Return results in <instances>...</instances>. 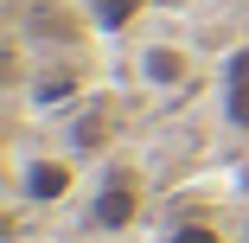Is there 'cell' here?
Masks as SVG:
<instances>
[{"instance_id": "1", "label": "cell", "mask_w": 249, "mask_h": 243, "mask_svg": "<svg viewBox=\"0 0 249 243\" xmlns=\"http://www.w3.org/2000/svg\"><path fill=\"white\" fill-rule=\"evenodd\" d=\"M13 192L26 205H64L71 192H77V154L71 148H45V154H19L13 167Z\"/></svg>"}, {"instance_id": "4", "label": "cell", "mask_w": 249, "mask_h": 243, "mask_svg": "<svg viewBox=\"0 0 249 243\" xmlns=\"http://www.w3.org/2000/svg\"><path fill=\"white\" fill-rule=\"evenodd\" d=\"M224 122L236 134H249V45H236L224 64Z\"/></svg>"}, {"instance_id": "6", "label": "cell", "mask_w": 249, "mask_h": 243, "mask_svg": "<svg viewBox=\"0 0 249 243\" xmlns=\"http://www.w3.org/2000/svg\"><path fill=\"white\" fill-rule=\"evenodd\" d=\"M141 13V0H89V19L103 26V32H115V26H128Z\"/></svg>"}, {"instance_id": "5", "label": "cell", "mask_w": 249, "mask_h": 243, "mask_svg": "<svg viewBox=\"0 0 249 243\" xmlns=\"http://www.w3.org/2000/svg\"><path fill=\"white\" fill-rule=\"evenodd\" d=\"M109 134H115V115H109L103 103H89V109L77 115V128H71V154H89V148H103Z\"/></svg>"}, {"instance_id": "2", "label": "cell", "mask_w": 249, "mask_h": 243, "mask_svg": "<svg viewBox=\"0 0 249 243\" xmlns=\"http://www.w3.org/2000/svg\"><path fill=\"white\" fill-rule=\"evenodd\" d=\"M141 173L134 167H109L103 179H96V192H89V211H83V224L89 230H103V237H115V230H128L134 218H141Z\"/></svg>"}, {"instance_id": "3", "label": "cell", "mask_w": 249, "mask_h": 243, "mask_svg": "<svg viewBox=\"0 0 249 243\" xmlns=\"http://www.w3.org/2000/svg\"><path fill=\"white\" fill-rule=\"evenodd\" d=\"M192 52L179 38H147L141 52H134V83L141 90H154V96H179L185 83H192Z\"/></svg>"}, {"instance_id": "7", "label": "cell", "mask_w": 249, "mask_h": 243, "mask_svg": "<svg viewBox=\"0 0 249 243\" xmlns=\"http://www.w3.org/2000/svg\"><path fill=\"white\" fill-rule=\"evenodd\" d=\"M166 243H224V230L217 224H173Z\"/></svg>"}]
</instances>
